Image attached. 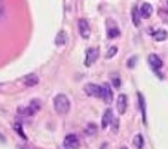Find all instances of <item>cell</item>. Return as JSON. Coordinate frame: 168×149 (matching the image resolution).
<instances>
[{
	"label": "cell",
	"mask_w": 168,
	"mask_h": 149,
	"mask_svg": "<svg viewBox=\"0 0 168 149\" xmlns=\"http://www.w3.org/2000/svg\"><path fill=\"white\" fill-rule=\"evenodd\" d=\"M54 107L58 115H66L70 110V100L66 94H58L54 99Z\"/></svg>",
	"instance_id": "cell-1"
},
{
	"label": "cell",
	"mask_w": 168,
	"mask_h": 149,
	"mask_svg": "<svg viewBox=\"0 0 168 149\" xmlns=\"http://www.w3.org/2000/svg\"><path fill=\"white\" fill-rule=\"evenodd\" d=\"M40 106H42L40 100H39V99H33L27 107H20V109H18V112L23 115V116H33L34 114H37V112H39Z\"/></svg>",
	"instance_id": "cell-2"
},
{
	"label": "cell",
	"mask_w": 168,
	"mask_h": 149,
	"mask_svg": "<svg viewBox=\"0 0 168 149\" xmlns=\"http://www.w3.org/2000/svg\"><path fill=\"white\" fill-rule=\"evenodd\" d=\"M106 27H107V37L109 39H116L121 35V30L118 27V24L115 23L113 20H107L106 21Z\"/></svg>",
	"instance_id": "cell-3"
},
{
	"label": "cell",
	"mask_w": 168,
	"mask_h": 149,
	"mask_svg": "<svg viewBox=\"0 0 168 149\" xmlns=\"http://www.w3.org/2000/svg\"><path fill=\"white\" fill-rule=\"evenodd\" d=\"M98 55H100V51L97 49V48H89L88 51H86V58H85V66L86 67H89L92 66L97 60H98Z\"/></svg>",
	"instance_id": "cell-4"
},
{
	"label": "cell",
	"mask_w": 168,
	"mask_h": 149,
	"mask_svg": "<svg viewBox=\"0 0 168 149\" xmlns=\"http://www.w3.org/2000/svg\"><path fill=\"white\" fill-rule=\"evenodd\" d=\"M83 91H85L86 95H89V97H101V87L100 85H95V84H88V85H85Z\"/></svg>",
	"instance_id": "cell-5"
},
{
	"label": "cell",
	"mask_w": 168,
	"mask_h": 149,
	"mask_svg": "<svg viewBox=\"0 0 168 149\" xmlns=\"http://www.w3.org/2000/svg\"><path fill=\"white\" fill-rule=\"evenodd\" d=\"M79 32H80V36L83 39H88L91 35V30H89V24L85 18H80L79 20Z\"/></svg>",
	"instance_id": "cell-6"
},
{
	"label": "cell",
	"mask_w": 168,
	"mask_h": 149,
	"mask_svg": "<svg viewBox=\"0 0 168 149\" xmlns=\"http://www.w3.org/2000/svg\"><path fill=\"white\" fill-rule=\"evenodd\" d=\"M147 61H149V64H150V67L155 70V72H158V70L161 69L162 66H164V63H162V60L158 57L156 54H150L149 57H147Z\"/></svg>",
	"instance_id": "cell-7"
},
{
	"label": "cell",
	"mask_w": 168,
	"mask_h": 149,
	"mask_svg": "<svg viewBox=\"0 0 168 149\" xmlns=\"http://www.w3.org/2000/svg\"><path fill=\"white\" fill-rule=\"evenodd\" d=\"M64 146L68 149H78L79 148V139L76 134H68L64 139Z\"/></svg>",
	"instance_id": "cell-8"
},
{
	"label": "cell",
	"mask_w": 168,
	"mask_h": 149,
	"mask_svg": "<svg viewBox=\"0 0 168 149\" xmlns=\"http://www.w3.org/2000/svg\"><path fill=\"white\" fill-rule=\"evenodd\" d=\"M101 99L106 102V103H110L113 99V91L110 90V87L107 84H103L101 85Z\"/></svg>",
	"instance_id": "cell-9"
},
{
	"label": "cell",
	"mask_w": 168,
	"mask_h": 149,
	"mask_svg": "<svg viewBox=\"0 0 168 149\" xmlns=\"http://www.w3.org/2000/svg\"><path fill=\"white\" fill-rule=\"evenodd\" d=\"M116 106H118V112H119V114L121 115L125 114V110H126V107H128V99H126L125 94H121V95L118 97Z\"/></svg>",
	"instance_id": "cell-10"
},
{
	"label": "cell",
	"mask_w": 168,
	"mask_h": 149,
	"mask_svg": "<svg viewBox=\"0 0 168 149\" xmlns=\"http://www.w3.org/2000/svg\"><path fill=\"white\" fill-rule=\"evenodd\" d=\"M113 119V112L110 110V109H107L106 112H104V115H103V121H101V128H107V125L112 122Z\"/></svg>",
	"instance_id": "cell-11"
},
{
	"label": "cell",
	"mask_w": 168,
	"mask_h": 149,
	"mask_svg": "<svg viewBox=\"0 0 168 149\" xmlns=\"http://www.w3.org/2000/svg\"><path fill=\"white\" fill-rule=\"evenodd\" d=\"M140 13H141L143 18H149V17L153 13V8H152V5H150V3H143V6L140 8Z\"/></svg>",
	"instance_id": "cell-12"
},
{
	"label": "cell",
	"mask_w": 168,
	"mask_h": 149,
	"mask_svg": "<svg viewBox=\"0 0 168 149\" xmlns=\"http://www.w3.org/2000/svg\"><path fill=\"white\" fill-rule=\"evenodd\" d=\"M37 82H39V79H37L36 75H28V76H25V79H24V84H25L27 87H34Z\"/></svg>",
	"instance_id": "cell-13"
},
{
	"label": "cell",
	"mask_w": 168,
	"mask_h": 149,
	"mask_svg": "<svg viewBox=\"0 0 168 149\" xmlns=\"http://www.w3.org/2000/svg\"><path fill=\"white\" fill-rule=\"evenodd\" d=\"M138 102H140V109H141V116H143V122H146V102L143 94H138Z\"/></svg>",
	"instance_id": "cell-14"
},
{
	"label": "cell",
	"mask_w": 168,
	"mask_h": 149,
	"mask_svg": "<svg viewBox=\"0 0 168 149\" xmlns=\"http://www.w3.org/2000/svg\"><path fill=\"white\" fill-rule=\"evenodd\" d=\"M95 133H97V125L94 122H89L88 125L85 127V134L86 136H95Z\"/></svg>",
	"instance_id": "cell-15"
},
{
	"label": "cell",
	"mask_w": 168,
	"mask_h": 149,
	"mask_svg": "<svg viewBox=\"0 0 168 149\" xmlns=\"http://www.w3.org/2000/svg\"><path fill=\"white\" fill-rule=\"evenodd\" d=\"M153 39L158 40V42H161V40H165L167 39V32L165 30H158L153 33Z\"/></svg>",
	"instance_id": "cell-16"
},
{
	"label": "cell",
	"mask_w": 168,
	"mask_h": 149,
	"mask_svg": "<svg viewBox=\"0 0 168 149\" xmlns=\"http://www.w3.org/2000/svg\"><path fill=\"white\" fill-rule=\"evenodd\" d=\"M134 146L137 149H143V146H144V140H143V136H141V134H137L134 137Z\"/></svg>",
	"instance_id": "cell-17"
},
{
	"label": "cell",
	"mask_w": 168,
	"mask_h": 149,
	"mask_svg": "<svg viewBox=\"0 0 168 149\" xmlns=\"http://www.w3.org/2000/svg\"><path fill=\"white\" fill-rule=\"evenodd\" d=\"M66 40H67V36H66V33L61 30V32L58 33V36H57L55 43H57V45H64V43H66Z\"/></svg>",
	"instance_id": "cell-18"
},
{
	"label": "cell",
	"mask_w": 168,
	"mask_h": 149,
	"mask_svg": "<svg viewBox=\"0 0 168 149\" xmlns=\"http://www.w3.org/2000/svg\"><path fill=\"white\" fill-rule=\"evenodd\" d=\"M133 23H134L135 27L140 25V17H138V12H137V8L133 9Z\"/></svg>",
	"instance_id": "cell-19"
},
{
	"label": "cell",
	"mask_w": 168,
	"mask_h": 149,
	"mask_svg": "<svg viewBox=\"0 0 168 149\" xmlns=\"http://www.w3.org/2000/svg\"><path fill=\"white\" fill-rule=\"evenodd\" d=\"M116 52H118V48H116V46H110L109 51H107V54H106V58H109V60L113 58L115 55H116Z\"/></svg>",
	"instance_id": "cell-20"
},
{
	"label": "cell",
	"mask_w": 168,
	"mask_h": 149,
	"mask_svg": "<svg viewBox=\"0 0 168 149\" xmlns=\"http://www.w3.org/2000/svg\"><path fill=\"white\" fill-rule=\"evenodd\" d=\"M13 130H15V131H16V133H18V134H20V136H21L23 139H27V137H25V134H24L23 128H21V125H20V124H15V125H13Z\"/></svg>",
	"instance_id": "cell-21"
},
{
	"label": "cell",
	"mask_w": 168,
	"mask_h": 149,
	"mask_svg": "<svg viewBox=\"0 0 168 149\" xmlns=\"http://www.w3.org/2000/svg\"><path fill=\"white\" fill-rule=\"evenodd\" d=\"M112 125H113V131L118 133L119 131V121L118 119H112Z\"/></svg>",
	"instance_id": "cell-22"
},
{
	"label": "cell",
	"mask_w": 168,
	"mask_h": 149,
	"mask_svg": "<svg viewBox=\"0 0 168 149\" xmlns=\"http://www.w3.org/2000/svg\"><path fill=\"white\" fill-rule=\"evenodd\" d=\"M135 61H137V55H134V57H133L131 60H130V61H128V67H130V69H133V67H134Z\"/></svg>",
	"instance_id": "cell-23"
},
{
	"label": "cell",
	"mask_w": 168,
	"mask_h": 149,
	"mask_svg": "<svg viewBox=\"0 0 168 149\" xmlns=\"http://www.w3.org/2000/svg\"><path fill=\"white\" fill-rule=\"evenodd\" d=\"M112 80H113V85H115L116 88H119V87H121V80H119V78H118V76H115Z\"/></svg>",
	"instance_id": "cell-24"
},
{
	"label": "cell",
	"mask_w": 168,
	"mask_h": 149,
	"mask_svg": "<svg viewBox=\"0 0 168 149\" xmlns=\"http://www.w3.org/2000/svg\"><path fill=\"white\" fill-rule=\"evenodd\" d=\"M5 142H6V140H5V136L0 133V143H5Z\"/></svg>",
	"instance_id": "cell-25"
},
{
	"label": "cell",
	"mask_w": 168,
	"mask_h": 149,
	"mask_svg": "<svg viewBox=\"0 0 168 149\" xmlns=\"http://www.w3.org/2000/svg\"><path fill=\"white\" fill-rule=\"evenodd\" d=\"M121 149H128V148H126V146H122V148H121Z\"/></svg>",
	"instance_id": "cell-26"
},
{
	"label": "cell",
	"mask_w": 168,
	"mask_h": 149,
	"mask_svg": "<svg viewBox=\"0 0 168 149\" xmlns=\"http://www.w3.org/2000/svg\"><path fill=\"white\" fill-rule=\"evenodd\" d=\"M0 12H2V5H0Z\"/></svg>",
	"instance_id": "cell-27"
},
{
	"label": "cell",
	"mask_w": 168,
	"mask_h": 149,
	"mask_svg": "<svg viewBox=\"0 0 168 149\" xmlns=\"http://www.w3.org/2000/svg\"><path fill=\"white\" fill-rule=\"evenodd\" d=\"M167 6H168V0H167Z\"/></svg>",
	"instance_id": "cell-28"
}]
</instances>
